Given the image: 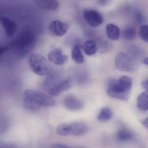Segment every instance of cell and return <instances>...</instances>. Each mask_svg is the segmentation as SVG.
I'll return each mask as SVG.
<instances>
[{
    "mask_svg": "<svg viewBox=\"0 0 148 148\" xmlns=\"http://www.w3.org/2000/svg\"><path fill=\"white\" fill-rule=\"evenodd\" d=\"M106 1H108V0H106Z\"/></svg>",
    "mask_w": 148,
    "mask_h": 148,
    "instance_id": "29",
    "label": "cell"
},
{
    "mask_svg": "<svg viewBox=\"0 0 148 148\" xmlns=\"http://www.w3.org/2000/svg\"><path fill=\"white\" fill-rule=\"evenodd\" d=\"M29 64L31 70L39 75H47L51 72V68L46 58L39 54H33L30 56Z\"/></svg>",
    "mask_w": 148,
    "mask_h": 148,
    "instance_id": "5",
    "label": "cell"
},
{
    "mask_svg": "<svg viewBox=\"0 0 148 148\" xmlns=\"http://www.w3.org/2000/svg\"><path fill=\"white\" fill-rule=\"evenodd\" d=\"M139 35L141 39L146 42H148V26L143 25L141 26L139 29Z\"/></svg>",
    "mask_w": 148,
    "mask_h": 148,
    "instance_id": "21",
    "label": "cell"
},
{
    "mask_svg": "<svg viewBox=\"0 0 148 148\" xmlns=\"http://www.w3.org/2000/svg\"><path fill=\"white\" fill-rule=\"evenodd\" d=\"M106 34L109 39L112 40H117L120 37V31L116 25L112 23L108 24L106 26Z\"/></svg>",
    "mask_w": 148,
    "mask_h": 148,
    "instance_id": "15",
    "label": "cell"
},
{
    "mask_svg": "<svg viewBox=\"0 0 148 148\" xmlns=\"http://www.w3.org/2000/svg\"><path fill=\"white\" fill-rule=\"evenodd\" d=\"M137 108L141 111H146L148 109V90L141 93L137 98Z\"/></svg>",
    "mask_w": 148,
    "mask_h": 148,
    "instance_id": "16",
    "label": "cell"
},
{
    "mask_svg": "<svg viewBox=\"0 0 148 148\" xmlns=\"http://www.w3.org/2000/svg\"><path fill=\"white\" fill-rule=\"evenodd\" d=\"M7 49H8V48L7 47H0V56L3 54L7 51Z\"/></svg>",
    "mask_w": 148,
    "mask_h": 148,
    "instance_id": "27",
    "label": "cell"
},
{
    "mask_svg": "<svg viewBox=\"0 0 148 148\" xmlns=\"http://www.w3.org/2000/svg\"><path fill=\"white\" fill-rule=\"evenodd\" d=\"M82 49L85 53L89 56L94 55L97 51L96 42L92 40L85 42L83 45Z\"/></svg>",
    "mask_w": 148,
    "mask_h": 148,
    "instance_id": "18",
    "label": "cell"
},
{
    "mask_svg": "<svg viewBox=\"0 0 148 148\" xmlns=\"http://www.w3.org/2000/svg\"><path fill=\"white\" fill-rule=\"evenodd\" d=\"M133 87L132 79L123 76L118 80H113L109 83L107 93L109 96L123 101H127L131 96Z\"/></svg>",
    "mask_w": 148,
    "mask_h": 148,
    "instance_id": "2",
    "label": "cell"
},
{
    "mask_svg": "<svg viewBox=\"0 0 148 148\" xmlns=\"http://www.w3.org/2000/svg\"><path fill=\"white\" fill-rule=\"evenodd\" d=\"M83 16L87 23L93 27H99L103 22V16L98 11L94 10H84Z\"/></svg>",
    "mask_w": 148,
    "mask_h": 148,
    "instance_id": "8",
    "label": "cell"
},
{
    "mask_svg": "<svg viewBox=\"0 0 148 148\" xmlns=\"http://www.w3.org/2000/svg\"><path fill=\"white\" fill-rule=\"evenodd\" d=\"M63 103L67 109L71 111H79L84 107V103L83 101L73 94L66 96L63 99Z\"/></svg>",
    "mask_w": 148,
    "mask_h": 148,
    "instance_id": "9",
    "label": "cell"
},
{
    "mask_svg": "<svg viewBox=\"0 0 148 148\" xmlns=\"http://www.w3.org/2000/svg\"><path fill=\"white\" fill-rule=\"evenodd\" d=\"M34 35L28 31L22 32L12 42L14 48L20 50H24L30 48L34 43Z\"/></svg>",
    "mask_w": 148,
    "mask_h": 148,
    "instance_id": "7",
    "label": "cell"
},
{
    "mask_svg": "<svg viewBox=\"0 0 148 148\" xmlns=\"http://www.w3.org/2000/svg\"><path fill=\"white\" fill-rule=\"evenodd\" d=\"M51 148H72L70 147H68L66 145H63V144L55 143L53 144L51 146Z\"/></svg>",
    "mask_w": 148,
    "mask_h": 148,
    "instance_id": "23",
    "label": "cell"
},
{
    "mask_svg": "<svg viewBox=\"0 0 148 148\" xmlns=\"http://www.w3.org/2000/svg\"><path fill=\"white\" fill-rule=\"evenodd\" d=\"M137 32L136 29L132 26H127L125 27L123 32V38L127 40H134L136 37Z\"/></svg>",
    "mask_w": 148,
    "mask_h": 148,
    "instance_id": "19",
    "label": "cell"
},
{
    "mask_svg": "<svg viewBox=\"0 0 148 148\" xmlns=\"http://www.w3.org/2000/svg\"></svg>",
    "mask_w": 148,
    "mask_h": 148,
    "instance_id": "30",
    "label": "cell"
},
{
    "mask_svg": "<svg viewBox=\"0 0 148 148\" xmlns=\"http://www.w3.org/2000/svg\"><path fill=\"white\" fill-rule=\"evenodd\" d=\"M142 124L144 125V127H145L147 128H148V118H147L146 119H144V120H142Z\"/></svg>",
    "mask_w": 148,
    "mask_h": 148,
    "instance_id": "26",
    "label": "cell"
},
{
    "mask_svg": "<svg viewBox=\"0 0 148 148\" xmlns=\"http://www.w3.org/2000/svg\"><path fill=\"white\" fill-rule=\"evenodd\" d=\"M115 64L117 68L122 72H134L138 67L134 57L124 52H120L117 55L116 57Z\"/></svg>",
    "mask_w": 148,
    "mask_h": 148,
    "instance_id": "6",
    "label": "cell"
},
{
    "mask_svg": "<svg viewBox=\"0 0 148 148\" xmlns=\"http://www.w3.org/2000/svg\"><path fill=\"white\" fill-rule=\"evenodd\" d=\"M68 29L67 23L59 21L52 22L49 26L50 33L57 36H62L66 34Z\"/></svg>",
    "mask_w": 148,
    "mask_h": 148,
    "instance_id": "11",
    "label": "cell"
},
{
    "mask_svg": "<svg viewBox=\"0 0 148 148\" xmlns=\"http://www.w3.org/2000/svg\"><path fill=\"white\" fill-rule=\"evenodd\" d=\"M0 22L4 29L6 35L9 37L13 36L16 31V23L10 18L4 16H0Z\"/></svg>",
    "mask_w": 148,
    "mask_h": 148,
    "instance_id": "12",
    "label": "cell"
},
{
    "mask_svg": "<svg viewBox=\"0 0 148 148\" xmlns=\"http://www.w3.org/2000/svg\"><path fill=\"white\" fill-rule=\"evenodd\" d=\"M0 148H17L15 145L11 144H0Z\"/></svg>",
    "mask_w": 148,
    "mask_h": 148,
    "instance_id": "24",
    "label": "cell"
},
{
    "mask_svg": "<svg viewBox=\"0 0 148 148\" xmlns=\"http://www.w3.org/2000/svg\"><path fill=\"white\" fill-rule=\"evenodd\" d=\"M37 6L45 10H55L59 7L57 0H34Z\"/></svg>",
    "mask_w": 148,
    "mask_h": 148,
    "instance_id": "13",
    "label": "cell"
},
{
    "mask_svg": "<svg viewBox=\"0 0 148 148\" xmlns=\"http://www.w3.org/2000/svg\"><path fill=\"white\" fill-rule=\"evenodd\" d=\"M47 75L43 82V86L50 95H59L71 88V81L70 78L61 79L57 74L52 73Z\"/></svg>",
    "mask_w": 148,
    "mask_h": 148,
    "instance_id": "3",
    "label": "cell"
},
{
    "mask_svg": "<svg viewBox=\"0 0 148 148\" xmlns=\"http://www.w3.org/2000/svg\"><path fill=\"white\" fill-rule=\"evenodd\" d=\"M71 56L73 60L77 64H81L84 62V57L80 45L76 44L74 46L71 52Z\"/></svg>",
    "mask_w": 148,
    "mask_h": 148,
    "instance_id": "17",
    "label": "cell"
},
{
    "mask_svg": "<svg viewBox=\"0 0 148 148\" xmlns=\"http://www.w3.org/2000/svg\"><path fill=\"white\" fill-rule=\"evenodd\" d=\"M116 138L121 142H127L132 140L134 138L132 131L126 128H121L117 131Z\"/></svg>",
    "mask_w": 148,
    "mask_h": 148,
    "instance_id": "14",
    "label": "cell"
},
{
    "mask_svg": "<svg viewBox=\"0 0 148 148\" xmlns=\"http://www.w3.org/2000/svg\"><path fill=\"white\" fill-rule=\"evenodd\" d=\"M143 63L145 64V65L148 66V57H146L143 60Z\"/></svg>",
    "mask_w": 148,
    "mask_h": 148,
    "instance_id": "28",
    "label": "cell"
},
{
    "mask_svg": "<svg viewBox=\"0 0 148 148\" xmlns=\"http://www.w3.org/2000/svg\"><path fill=\"white\" fill-rule=\"evenodd\" d=\"M142 87H143L144 89L148 90V80L147 79H146V80H144V81L142 82Z\"/></svg>",
    "mask_w": 148,
    "mask_h": 148,
    "instance_id": "25",
    "label": "cell"
},
{
    "mask_svg": "<svg viewBox=\"0 0 148 148\" xmlns=\"http://www.w3.org/2000/svg\"><path fill=\"white\" fill-rule=\"evenodd\" d=\"M88 127L85 123L76 122L70 123H63L56 128L57 134L63 136L73 134L76 136H82L87 134Z\"/></svg>",
    "mask_w": 148,
    "mask_h": 148,
    "instance_id": "4",
    "label": "cell"
},
{
    "mask_svg": "<svg viewBox=\"0 0 148 148\" xmlns=\"http://www.w3.org/2000/svg\"><path fill=\"white\" fill-rule=\"evenodd\" d=\"M111 47V45L109 44V42H105L101 46V50L102 53L107 52V50H109L110 49Z\"/></svg>",
    "mask_w": 148,
    "mask_h": 148,
    "instance_id": "22",
    "label": "cell"
},
{
    "mask_svg": "<svg viewBox=\"0 0 148 148\" xmlns=\"http://www.w3.org/2000/svg\"><path fill=\"white\" fill-rule=\"evenodd\" d=\"M112 116V111L109 108L105 107L101 110L97 116L98 120L101 122H105L110 120Z\"/></svg>",
    "mask_w": 148,
    "mask_h": 148,
    "instance_id": "20",
    "label": "cell"
},
{
    "mask_svg": "<svg viewBox=\"0 0 148 148\" xmlns=\"http://www.w3.org/2000/svg\"><path fill=\"white\" fill-rule=\"evenodd\" d=\"M23 104L27 109L38 110L41 107H52L55 105L54 100L44 93L33 89H27L23 94Z\"/></svg>",
    "mask_w": 148,
    "mask_h": 148,
    "instance_id": "1",
    "label": "cell"
},
{
    "mask_svg": "<svg viewBox=\"0 0 148 148\" xmlns=\"http://www.w3.org/2000/svg\"><path fill=\"white\" fill-rule=\"evenodd\" d=\"M48 59L52 63L58 66L65 64L68 60L67 56L63 54L62 49L59 48L49 52L48 54Z\"/></svg>",
    "mask_w": 148,
    "mask_h": 148,
    "instance_id": "10",
    "label": "cell"
}]
</instances>
